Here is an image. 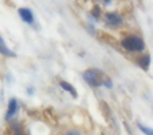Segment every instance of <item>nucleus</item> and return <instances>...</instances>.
<instances>
[{"instance_id": "nucleus-1", "label": "nucleus", "mask_w": 153, "mask_h": 135, "mask_svg": "<svg viewBox=\"0 0 153 135\" xmlns=\"http://www.w3.org/2000/svg\"><path fill=\"white\" fill-rule=\"evenodd\" d=\"M83 80L91 87H106L111 88V80L100 69H87L83 72Z\"/></svg>"}, {"instance_id": "nucleus-2", "label": "nucleus", "mask_w": 153, "mask_h": 135, "mask_svg": "<svg viewBox=\"0 0 153 135\" xmlns=\"http://www.w3.org/2000/svg\"><path fill=\"white\" fill-rule=\"evenodd\" d=\"M122 48L128 51H143L145 50V42L138 35H128L122 39Z\"/></svg>"}, {"instance_id": "nucleus-3", "label": "nucleus", "mask_w": 153, "mask_h": 135, "mask_svg": "<svg viewBox=\"0 0 153 135\" xmlns=\"http://www.w3.org/2000/svg\"><path fill=\"white\" fill-rule=\"evenodd\" d=\"M105 20H106V24H108V26H110V27H118V26H121L122 22H124V20H122V16L118 15L117 12L106 14Z\"/></svg>"}, {"instance_id": "nucleus-4", "label": "nucleus", "mask_w": 153, "mask_h": 135, "mask_svg": "<svg viewBox=\"0 0 153 135\" xmlns=\"http://www.w3.org/2000/svg\"><path fill=\"white\" fill-rule=\"evenodd\" d=\"M19 16L24 23H34V15H32V11L30 8H19Z\"/></svg>"}, {"instance_id": "nucleus-5", "label": "nucleus", "mask_w": 153, "mask_h": 135, "mask_svg": "<svg viewBox=\"0 0 153 135\" xmlns=\"http://www.w3.org/2000/svg\"><path fill=\"white\" fill-rule=\"evenodd\" d=\"M18 112V100L16 99H10L8 101V108H7V114H5V119L10 120L13 118V115Z\"/></svg>"}, {"instance_id": "nucleus-6", "label": "nucleus", "mask_w": 153, "mask_h": 135, "mask_svg": "<svg viewBox=\"0 0 153 135\" xmlns=\"http://www.w3.org/2000/svg\"><path fill=\"white\" fill-rule=\"evenodd\" d=\"M59 85H61L62 89L66 91V92H69L74 99L76 97V91H75V88L73 87L71 84H70V82H67V81H61V82H59Z\"/></svg>"}, {"instance_id": "nucleus-7", "label": "nucleus", "mask_w": 153, "mask_h": 135, "mask_svg": "<svg viewBox=\"0 0 153 135\" xmlns=\"http://www.w3.org/2000/svg\"><path fill=\"white\" fill-rule=\"evenodd\" d=\"M0 53H1L3 56H7V57H13L15 56V53L11 51L10 49H8V46L5 45V42H4V39H3L1 35H0Z\"/></svg>"}, {"instance_id": "nucleus-8", "label": "nucleus", "mask_w": 153, "mask_h": 135, "mask_svg": "<svg viewBox=\"0 0 153 135\" xmlns=\"http://www.w3.org/2000/svg\"><path fill=\"white\" fill-rule=\"evenodd\" d=\"M138 65H140V68H143L144 70H148L149 65H151V56L145 54L144 57H140V58H138Z\"/></svg>"}, {"instance_id": "nucleus-9", "label": "nucleus", "mask_w": 153, "mask_h": 135, "mask_svg": "<svg viewBox=\"0 0 153 135\" xmlns=\"http://www.w3.org/2000/svg\"><path fill=\"white\" fill-rule=\"evenodd\" d=\"M10 128H11V131L13 133V135H24L23 127H22L20 123H18V122H12V123L10 124Z\"/></svg>"}, {"instance_id": "nucleus-10", "label": "nucleus", "mask_w": 153, "mask_h": 135, "mask_svg": "<svg viewBox=\"0 0 153 135\" xmlns=\"http://www.w3.org/2000/svg\"><path fill=\"white\" fill-rule=\"evenodd\" d=\"M138 128H140L141 131H143L145 135H153V130L152 128H148V127H145V126H143L141 123H138Z\"/></svg>"}, {"instance_id": "nucleus-11", "label": "nucleus", "mask_w": 153, "mask_h": 135, "mask_svg": "<svg viewBox=\"0 0 153 135\" xmlns=\"http://www.w3.org/2000/svg\"><path fill=\"white\" fill-rule=\"evenodd\" d=\"M91 15L94 16L95 19H100V16H101V10H100V7H98V5H94V7H93V10H91Z\"/></svg>"}, {"instance_id": "nucleus-12", "label": "nucleus", "mask_w": 153, "mask_h": 135, "mask_svg": "<svg viewBox=\"0 0 153 135\" xmlns=\"http://www.w3.org/2000/svg\"><path fill=\"white\" fill-rule=\"evenodd\" d=\"M65 135H81V134H79L78 131H74V130H73V131H67V133L65 134Z\"/></svg>"}]
</instances>
